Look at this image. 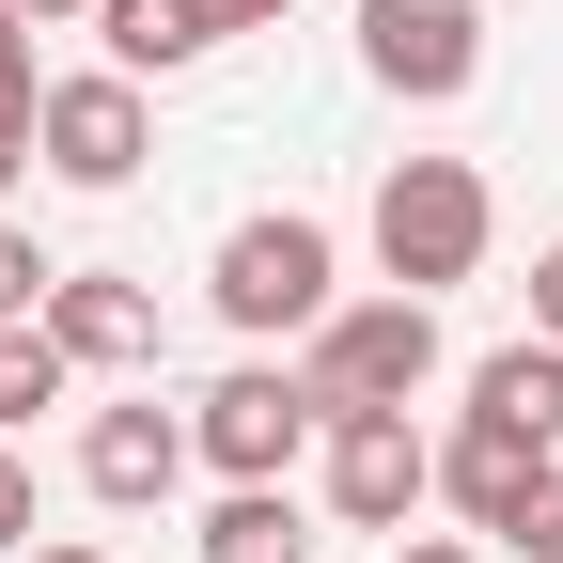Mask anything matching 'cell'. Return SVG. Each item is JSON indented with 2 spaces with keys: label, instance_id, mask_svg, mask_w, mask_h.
Returning a JSON list of instances; mask_svg holds the SVG:
<instances>
[{
  "label": "cell",
  "instance_id": "1",
  "mask_svg": "<svg viewBox=\"0 0 563 563\" xmlns=\"http://www.w3.org/2000/svg\"><path fill=\"white\" fill-rule=\"evenodd\" d=\"M298 391H313V422H344V407H422L439 391V298H329L313 313V344H298Z\"/></svg>",
  "mask_w": 563,
  "mask_h": 563
},
{
  "label": "cell",
  "instance_id": "2",
  "mask_svg": "<svg viewBox=\"0 0 563 563\" xmlns=\"http://www.w3.org/2000/svg\"><path fill=\"white\" fill-rule=\"evenodd\" d=\"M485 235H501V203H485L470 157H391L376 173V266H391V298H454V282L485 266Z\"/></svg>",
  "mask_w": 563,
  "mask_h": 563
},
{
  "label": "cell",
  "instance_id": "3",
  "mask_svg": "<svg viewBox=\"0 0 563 563\" xmlns=\"http://www.w3.org/2000/svg\"><path fill=\"white\" fill-rule=\"evenodd\" d=\"M203 298H220V329H251V344H313V313L344 298V251H329V220L266 203V220H235V235H220Z\"/></svg>",
  "mask_w": 563,
  "mask_h": 563
},
{
  "label": "cell",
  "instance_id": "4",
  "mask_svg": "<svg viewBox=\"0 0 563 563\" xmlns=\"http://www.w3.org/2000/svg\"><path fill=\"white\" fill-rule=\"evenodd\" d=\"M313 439H329V422H313V391H298V361H235L220 391L188 407V454L220 470V485H282V470L313 454Z\"/></svg>",
  "mask_w": 563,
  "mask_h": 563
},
{
  "label": "cell",
  "instance_id": "5",
  "mask_svg": "<svg viewBox=\"0 0 563 563\" xmlns=\"http://www.w3.org/2000/svg\"><path fill=\"white\" fill-rule=\"evenodd\" d=\"M313 470H329V517L344 532H407L422 501H439V439H422L407 407H344L313 439Z\"/></svg>",
  "mask_w": 563,
  "mask_h": 563
},
{
  "label": "cell",
  "instance_id": "6",
  "mask_svg": "<svg viewBox=\"0 0 563 563\" xmlns=\"http://www.w3.org/2000/svg\"><path fill=\"white\" fill-rule=\"evenodd\" d=\"M32 157H47L63 188H125L141 157H157V110H141V79H125V63H79V79H47Z\"/></svg>",
  "mask_w": 563,
  "mask_h": 563
},
{
  "label": "cell",
  "instance_id": "7",
  "mask_svg": "<svg viewBox=\"0 0 563 563\" xmlns=\"http://www.w3.org/2000/svg\"><path fill=\"white\" fill-rule=\"evenodd\" d=\"M361 63H376V95L454 110L485 79V0H361Z\"/></svg>",
  "mask_w": 563,
  "mask_h": 563
},
{
  "label": "cell",
  "instance_id": "8",
  "mask_svg": "<svg viewBox=\"0 0 563 563\" xmlns=\"http://www.w3.org/2000/svg\"><path fill=\"white\" fill-rule=\"evenodd\" d=\"M47 344H63V361H79V376H157V282H125V266H63L47 282Z\"/></svg>",
  "mask_w": 563,
  "mask_h": 563
},
{
  "label": "cell",
  "instance_id": "9",
  "mask_svg": "<svg viewBox=\"0 0 563 563\" xmlns=\"http://www.w3.org/2000/svg\"><path fill=\"white\" fill-rule=\"evenodd\" d=\"M188 470H203V454H188V422H173L157 391H141V407H95V422H79V485H95V501H125V517H141V501H173Z\"/></svg>",
  "mask_w": 563,
  "mask_h": 563
},
{
  "label": "cell",
  "instance_id": "10",
  "mask_svg": "<svg viewBox=\"0 0 563 563\" xmlns=\"http://www.w3.org/2000/svg\"><path fill=\"white\" fill-rule=\"evenodd\" d=\"M95 32H110L125 79H188L203 47H235V32H220V0H95Z\"/></svg>",
  "mask_w": 563,
  "mask_h": 563
},
{
  "label": "cell",
  "instance_id": "11",
  "mask_svg": "<svg viewBox=\"0 0 563 563\" xmlns=\"http://www.w3.org/2000/svg\"><path fill=\"white\" fill-rule=\"evenodd\" d=\"M470 422L563 454V344H501V361H470Z\"/></svg>",
  "mask_w": 563,
  "mask_h": 563
},
{
  "label": "cell",
  "instance_id": "12",
  "mask_svg": "<svg viewBox=\"0 0 563 563\" xmlns=\"http://www.w3.org/2000/svg\"><path fill=\"white\" fill-rule=\"evenodd\" d=\"M532 470H548L532 439H501V422H454V439H439V501H454L470 532H501V517H517V485H532Z\"/></svg>",
  "mask_w": 563,
  "mask_h": 563
},
{
  "label": "cell",
  "instance_id": "13",
  "mask_svg": "<svg viewBox=\"0 0 563 563\" xmlns=\"http://www.w3.org/2000/svg\"><path fill=\"white\" fill-rule=\"evenodd\" d=\"M203 563H313L298 485H220V517H203Z\"/></svg>",
  "mask_w": 563,
  "mask_h": 563
},
{
  "label": "cell",
  "instance_id": "14",
  "mask_svg": "<svg viewBox=\"0 0 563 563\" xmlns=\"http://www.w3.org/2000/svg\"><path fill=\"white\" fill-rule=\"evenodd\" d=\"M63 391H79V361L47 344V313H32V329H0V439H32Z\"/></svg>",
  "mask_w": 563,
  "mask_h": 563
},
{
  "label": "cell",
  "instance_id": "15",
  "mask_svg": "<svg viewBox=\"0 0 563 563\" xmlns=\"http://www.w3.org/2000/svg\"><path fill=\"white\" fill-rule=\"evenodd\" d=\"M501 548H517V563H563V454H548V470L517 485V517H501Z\"/></svg>",
  "mask_w": 563,
  "mask_h": 563
},
{
  "label": "cell",
  "instance_id": "16",
  "mask_svg": "<svg viewBox=\"0 0 563 563\" xmlns=\"http://www.w3.org/2000/svg\"><path fill=\"white\" fill-rule=\"evenodd\" d=\"M47 282H63V266H47V235L0 220V329H32V313H47Z\"/></svg>",
  "mask_w": 563,
  "mask_h": 563
},
{
  "label": "cell",
  "instance_id": "17",
  "mask_svg": "<svg viewBox=\"0 0 563 563\" xmlns=\"http://www.w3.org/2000/svg\"><path fill=\"white\" fill-rule=\"evenodd\" d=\"M32 110H47V63H32L16 16H0V141H32Z\"/></svg>",
  "mask_w": 563,
  "mask_h": 563
},
{
  "label": "cell",
  "instance_id": "18",
  "mask_svg": "<svg viewBox=\"0 0 563 563\" xmlns=\"http://www.w3.org/2000/svg\"><path fill=\"white\" fill-rule=\"evenodd\" d=\"M0 548H32V454L0 439Z\"/></svg>",
  "mask_w": 563,
  "mask_h": 563
},
{
  "label": "cell",
  "instance_id": "19",
  "mask_svg": "<svg viewBox=\"0 0 563 563\" xmlns=\"http://www.w3.org/2000/svg\"><path fill=\"white\" fill-rule=\"evenodd\" d=\"M532 344H563V251H532Z\"/></svg>",
  "mask_w": 563,
  "mask_h": 563
},
{
  "label": "cell",
  "instance_id": "20",
  "mask_svg": "<svg viewBox=\"0 0 563 563\" xmlns=\"http://www.w3.org/2000/svg\"><path fill=\"white\" fill-rule=\"evenodd\" d=\"M391 563H470V532H391Z\"/></svg>",
  "mask_w": 563,
  "mask_h": 563
},
{
  "label": "cell",
  "instance_id": "21",
  "mask_svg": "<svg viewBox=\"0 0 563 563\" xmlns=\"http://www.w3.org/2000/svg\"><path fill=\"white\" fill-rule=\"evenodd\" d=\"M0 16H16V32H63V16H95V0H0Z\"/></svg>",
  "mask_w": 563,
  "mask_h": 563
},
{
  "label": "cell",
  "instance_id": "22",
  "mask_svg": "<svg viewBox=\"0 0 563 563\" xmlns=\"http://www.w3.org/2000/svg\"><path fill=\"white\" fill-rule=\"evenodd\" d=\"M282 16H298V0H220V32H282Z\"/></svg>",
  "mask_w": 563,
  "mask_h": 563
},
{
  "label": "cell",
  "instance_id": "23",
  "mask_svg": "<svg viewBox=\"0 0 563 563\" xmlns=\"http://www.w3.org/2000/svg\"><path fill=\"white\" fill-rule=\"evenodd\" d=\"M32 563H110V548H79V532H63V548H32Z\"/></svg>",
  "mask_w": 563,
  "mask_h": 563
},
{
  "label": "cell",
  "instance_id": "24",
  "mask_svg": "<svg viewBox=\"0 0 563 563\" xmlns=\"http://www.w3.org/2000/svg\"><path fill=\"white\" fill-rule=\"evenodd\" d=\"M16 173H32V141H0V188H16Z\"/></svg>",
  "mask_w": 563,
  "mask_h": 563
}]
</instances>
